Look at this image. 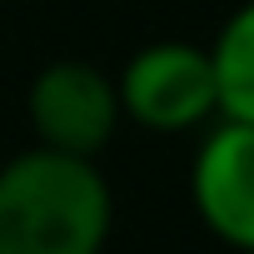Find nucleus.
Wrapping results in <instances>:
<instances>
[{"mask_svg":"<svg viewBox=\"0 0 254 254\" xmlns=\"http://www.w3.org/2000/svg\"><path fill=\"white\" fill-rule=\"evenodd\" d=\"M115 190L95 160L20 150L0 165V254H105Z\"/></svg>","mask_w":254,"mask_h":254,"instance_id":"1","label":"nucleus"},{"mask_svg":"<svg viewBox=\"0 0 254 254\" xmlns=\"http://www.w3.org/2000/svg\"><path fill=\"white\" fill-rule=\"evenodd\" d=\"M120 115L150 135H190L219 120V90L209 45L190 40H155L125 60L115 75Z\"/></svg>","mask_w":254,"mask_h":254,"instance_id":"2","label":"nucleus"},{"mask_svg":"<svg viewBox=\"0 0 254 254\" xmlns=\"http://www.w3.org/2000/svg\"><path fill=\"white\" fill-rule=\"evenodd\" d=\"M25 115L40 150L80 155V160H95L125 120L115 75H105L90 60H50L25 90Z\"/></svg>","mask_w":254,"mask_h":254,"instance_id":"3","label":"nucleus"},{"mask_svg":"<svg viewBox=\"0 0 254 254\" xmlns=\"http://www.w3.org/2000/svg\"><path fill=\"white\" fill-rule=\"evenodd\" d=\"M190 199L219 244L254 254V125L214 120L204 130L190 165Z\"/></svg>","mask_w":254,"mask_h":254,"instance_id":"4","label":"nucleus"},{"mask_svg":"<svg viewBox=\"0 0 254 254\" xmlns=\"http://www.w3.org/2000/svg\"><path fill=\"white\" fill-rule=\"evenodd\" d=\"M209 65H214V90H219V120L254 125V0H244L219 25L209 45Z\"/></svg>","mask_w":254,"mask_h":254,"instance_id":"5","label":"nucleus"}]
</instances>
